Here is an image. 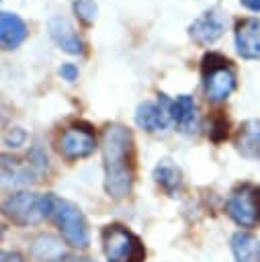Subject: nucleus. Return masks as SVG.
I'll use <instances>...</instances> for the list:
<instances>
[{"label":"nucleus","instance_id":"4","mask_svg":"<svg viewBox=\"0 0 260 262\" xmlns=\"http://www.w3.org/2000/svg\"><path fill=\"white\" fill-rule=\"evenodd\" d=\"M55 221V225L59 227L63 239L72 246V248H86L90 244V231H88V223L84 213L80 211L78 205L53 196V209H51V217Z\"/></svg>","mask_w":260,"mask_h":262},{"label":"nucleus","instance_id":"24","mask_svg":"<svg viewBox=\"0 0 260 262\" xmlns=\"http://www.w3.org/2000/svg\"><path fill=\"white\" fill-rule=\"evenodd\" d=\"M0 262H23V256L16 252H4Z\"/></svg>","mask_w":260,"mask_h":262},{"label":"nucleus","instance_id":"2","mask_svg":"<svg viewBox=\"0 0 260 262\" xmlns=\"http://www.w3.org/2000/svg\"><path fill=\"white\" fill-rule=\"evenodd\" d=\"M201 78H203L205 96L211 102L227 100L231 96V92L235 90V84H237L235 70H233L231 61L217 51H211L203 57Z\"/></svg>","mask_w":260,"mask_h":262},{"label":"nucleus","instance_id":"11","mask_svg":"<svg viewBox=\"0 0 260 262\" xmlns=\"http://www.w3.org/2000/svg\"><path fill=\"white\" fill-rule=\"evenodd\" d=\"M47 31H49V37L51 41L66 53L70 55H78L84 51V43L82 39L78 37V33L74 31V27L70 25V20L66 16H51L47 20Z\"/></svg>","mask_w":260,"mask_h":262},{"label":"nucleus","instance_id":"23","mask_svg":"<svg viewBox=\"0 0 260 262\" xmlns=\"http://www.w3.org/2000/svg\"><path fill=\"white\" fill-rule=\"evenodd\" d=\"M240 4L252 12H260V0H240Z\"/></svg>","mask_w":260,"mask_h":262},{"label":"nucleus","instance_id":"8","mask_svg":"<svg viewBox=\"0 0 260 262\" xmlns=\"http://www.w3.org/2000/svg\"><path fill=\"white\" fill-rule=\"evenodd\" d=\"M158 102L154 100H143L139 102L137 111H135V123L137 127L154 133V131H164L168 127V123L172 121L170 117V98H166V94H158Z\"/></svg>","mask_w":260,"mask_h":262},{"label":"nucleus","instance_id":"6","mask_svg":"<svg viewBox=\"0 0 260 262\" xmlns=\"http://www.w3.org/2000/svg\"><path fill=\"white\" fill-rule=\"evenodd\" d=\"M225 211L242 227L260 225V186L250 182L237 184L227 196Z\"/></svg>","mask_w":260,"mask_h":262},{"label":"nucleus","instance_id":"13","mask_svg":"<svg viewBox=\"0 0 260 262\" xmlns=\"http://www.w3.org/2000/svg\"><path fill=\"white\" fill-rule=\"evenodd\" d=\"M27 35H29L27 23L18 14L8 10L0 14V39L4 49H16L27 39Z\"/></svg>","mask_w":260,"mask_h":262},{"label":"nucleus","instance_id":"1","mask_svg":"<svg viewBox=\"0 0 260 262\" xmlns=\"http://www.w3.org/2000/svg\"><path fill=\"white\" fill-rule=\"evenodd\" d=\"M133 137L123 125H109L102 131L104 190L113 199H125L133 184Z\"/></svg>","mask_w":260,"mask_h":262},{"label":"nucleus","instance_id":"7","mask_svg":"<svg viewBox=\"0 0 260 262\" xmlns=\"http://www.w3.org/2000/svg\"><path fill=\"white\" fill-rule=\"evenodd\" d=\"M96 149V137L88 123L70 125L59 137V154L66 160H80Z\"/></svg>","mask_w":260,"mask_h":262},{"label":"nucleus","instance_id":"9","mask_svg":"<svg viewBox=\"0 0 260 262\" xmlns=\"http://www.w3.org/2000/svg\"><path fill=\"white\" fill-rule=\"evenodd\" d=\"M225 25H227L225 14L213 8V10L203 12L201 16H197V18L190 23V27H188V35H190V39H192L197 45L207 47V45L215 43V41L223 35Z\"/></svg>","mask_w":260,"mask_h":262},{"label":"nucleus","instance_id":"21","mask_svg":"<svg viewBox=\"0 0 260 262\" xmlns=\"http://www.w3.org/2000/svg\"><path fill=\"white\" fill-rule=\"evenodd\" d=\"M25 139H27V133L20 127H10L4 133V145L6 147H20L25 143Z\"/></svg>","mask_w":260,"mask_h":262},{"label":"nucleus","instance_id":"10","mask_svg":"<svg viewBox=\"0 0 260 262\" xmlns=\"http://www.w3.org/2000/svg\"><path fill=\"white\" fill-rule=\"evenodd\" d=\"M233 41L242 59H260V18H240L233 29Z\"/></svg>","mask_w":260,"mask_h":262},{"label":"nucleus","instance_id":"16","mask_svg":"<svg viewBox=\"0 0 260 262\" xmlns=\"http://www.w3.org/2000/svg\"><path fill=\"white\" fill-rule=\"evenodd\" d=\"M31 254H33V258H37V260H41V262H57V260H61V258L66 256L61 239L55 237V235H51V233L39 235V237L33 242Z\"/></svg>","mask_w":260,"mask_h":262},{"label":"nucleus","instance_id":"14","mask_svg":"<svg viewBox=\"0 0 260 262\" xmlns=\"http://www.w3.org/2000/svg\"><path fill=\"white\" fill-rule=\"evenodd\" d=\"M170 117L180 131L197 129V104L190 94H180L170 102Z\"/></svg>","mask_w":260,"mask_h":262},{"label":"nucleus","instance_id":"3","mask_svg":"<svg viewBox=\"0 0 260 262\" xmlns=\"http://www.w3.org/2000/svg\"><path fill=\"white\" fill-rule=\"evenodd\" d=\"M51 209H53V194H37V192L23 190V192L10 194L4 201V215L20 225L49 219Z\"/></svg>","mask_w":260,"mask_h":262},{"label":"nucleus","instance_id":"17","mask_svg":"<svg viewBox=\"0 0 260 262\" xmlns=\"http://www.w3.org/2000/svg\"><path fill=\"white\" fill-rule=\"evenodd\" d=\"M33 166L20 164L18 160H12L8 156H2V182L4 184H12V186H23L33 182Z\"/></svg>","mask_w":260,"mask_h":262},{"label":"nucleus","instance_id":"5","mask_svg":"<svg viewBox=\"0 0 260 262\" xmlns=\"http://www.w3.org/2000/svg\"><path fill=\"white\" fill-rule=\"evenodd\" d=\"M102 250L109 262H143L145 256L139 237L117 223L102 229Z\"/></svg>","mask_w":260,"mask_h":262},{"label":"nucleus","instance_id":"15","mask_svg":"<svg viewBox=\"0 0 260 262\" xmlns=\"http://www.w3.org/2000/svg\"><path fill=\"white\" fill-rule=\"evenodd\" d=\"M231 252L235 262H260V242L246 231L231 235Z\"/></svg>","mask_w":260,"mask_h":262},{"label":"nucleus","instance_id":"25","mask_svg":"<svg viewBox=\"0 0 260 262\" xmlns=\"http://www.w3.org/2000/svg\"><path fill=\"white\" fill-rule=\"evenodd\" d=\"M68 262H96V260H92V258H70Z\"/></svg>","mask_w":260,"mask_h":262},{"label":"nucleus","instance_id":"22","mask_svg":"<svg viewBox=\"0 0 260 262\" xmlns=\"http://www.w3.org/2000/svg\"><path fill=\"white\" fill-rule=\"evenodd\" d=\"M59 76L63 78V80H68V82H74V80H78V66L76 63H61L59 66Z\"/></svg>","mask_w":260,"mask_h":262},{"label":"nucleus","instance_id":"19","mask_svg":"<svg viewBox=\"0 0 260 262\" xmlns=\"http://www.w3.org/2000/svg\"><path fill=\"white\" fill-rule=\"evenodd\" d=\"M72 8H74V14L80 18L82 25L90 27L96 20L98 8H96V2L94 0H74L72 2Z\"/></svg>","mask_w":260,"mask_h":262},{"label":"nucleus","instance_id":"20","mask_svg":"<svg viewBox=\"0 0 260 262\" xmlns=\"http://www.w3.org/2000/svg\"><path fill=\"white\" fill-rule=\"evenodd\" d=\"M209 137L213 141H221L227 137V119L221 111H215L213 119H211V129H209Z\"/></svg>","mask_w":260,"mask_h":262},{"label":"nucleus","instance_id":"12","mask_svg":"<svg viewBox=\"0 0 260 262\" xmlns=\"http://www.w3.org/2000/svg\"><path fill=\"white\" fill-rule=\"evenodd\" d=\"M235 149L248 160H260V121L246 119L235 135Z\"/></svg>","mask_w":260,"mask_h":262},{"label":"nucleus","instance_id":"18","mask_svg":"<svg viewBox=\"0 0 260 262\" xmlns=\"http://www.w3.org/2000/svg\"><path fill=\"white\" fill-rule=\"evenodd\" d=\"M154 180L168 192V194H176L178 188L182 186V172L176 164H172L170 160H160L154 168Z\"/></svg>","mask_w":260,"mask_h":262}]
</instances>
